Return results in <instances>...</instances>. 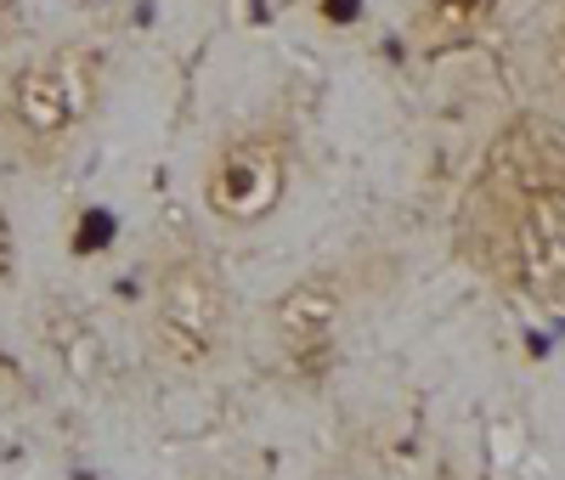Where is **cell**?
I'll return each instance as SVG.
<instances>
[{"mask_svg": "<svg viewBox=\"0 0 565 480\" xmlns=\"http://www.w3.org/2000/svg\"><path fill=\"white\" fill-rule=\"evenodd\" d=\"M463 260L526 306H565V125L514 119L463 192Z\"/></svg>", "mask_w": 565, "mask_h": 480, "instance_id": "1", "label": "cell"}, {"mask_svg": "<svg viewBox=\"0 0 565 480\" xmlns=\"http://www.w3.org/2000/svg\"><path fill=\"white\" fill-rule=\"evenodd\" d=\"M108 96V63L97 45H34L0 68V159L29 175L63 170L90 136Z\"/></svg>", "mask_w": 565, "mask_h": 480, "instance_id": "2", "label": "cell"}, {"mask_svg": "<svg viewBox=\"0 0 565 480\" xmlns=\"http://www.w3.org/2000/svg\"><path fill=\"white\" fill-rule=\"evenodd\" d=\"M232 282L226 271L210 260V249L199 244H175L153 260V282H148V356L175 373V378H204L226 362L232 351Z\"/></svg>", "mask_w": 565, "mask_h": 480, "instance_id": "3", "label": "cell"}, {"mask_svg": "<svg viewBox=\"0 0 565 480\" xmlns=\"http://www.w3.org/2000/svg\"><path fill=\"white\" fill-rule=\"evenodd\" d=\"M295 186V136L289 125L260 119V125H238L226 130L210 159H204V215L226 232H255L266 226Z\"/></svg>", "mask_w": 565, "mask_h": 480, "instance_id": "4", "label": "cell"}, {"mask_svg": "<svg viewBox=\"0 0 565 480\" xmlns=\"http://www.w3.org/2000/svg\"><path fill=\"white\" fill-rule=\"evenodd\" d=\"M356 311V271L351 266H311L277 288L266 306V340L282 373L300 384H322L340 367V345Z\"/></svg>", "mask_w": 565, "mask_h": 480, "instance_id": "5", "label": "cell"}, {"mask_svg": "<svg viewBox=\"0 0 565 480\" xmlns=\"http://www.w3.org/2000/svg\"><path fill=\"white\" fill-rule=\"evenodd\" d=\"M514 0H413L407 7V45L418 57H447L476 45L509 18Z\"/></svg>", "mask_w": 565, "mask_h": 480, "instance_id": "6", "label": "cell"}, {"mask_svg": "<svg viewBox=\"0 0 565 480\" xmlns=\"http://www.w3.org/2000/svg\"><path fill=\"white\" fill-rule=\"evenodd\" d=\"M526 57H532V90L543 96L548 119L565 125V0H554V7L537 18Z\"/></svg>", "mask_w": 565, "mask_h": 480, "instance_id": "7", "label": "cell"}, {"mask_svg": "<svg viewBox=\"0 0 565 480\" xmlns=\"http://www.w3.org/2000/svg\"><path fill=\"white\" fill-rule=\"evenodd\" d=\"M12 288H18V226L0 204V300H12Z\"/></svg>", "mask_w": 565, "mask_h": 480, "instance_id": "8", "label": "cell"}, {"mask_svg": "<svg viewBox=\"0 0 565 480\" xmlns=\"http://www.w3.org/2000/svg\"><path fill=\"white\" fill-rule=\"evenodd\" d=\"M18 34H23V0H0V57L18 45Z\"/></svg>", "mask_w": 565, "mask_h": 480, "instance_id": "9", "label": "cell"}]
</instances>
